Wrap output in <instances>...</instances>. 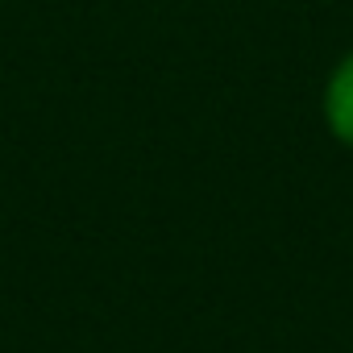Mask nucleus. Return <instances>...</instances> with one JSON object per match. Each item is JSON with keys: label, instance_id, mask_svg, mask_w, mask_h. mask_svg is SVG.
Instances as JSON below:
<instances>
[{"label": "nucleus", "instance_id": "f257e3e1", "mask_svg": "<svg viewBox=\"0 0 353 353\" xmlns=\"http://www.w3.org/2000/svg\"><path fill=\"white\" fill-rule=\"evenodd\" d=\"M324 125L336 141L353 145V50L332 67L324 83Z\"/></svg>", "mask_w": 353, "mask_h": 353}]
</instances>
